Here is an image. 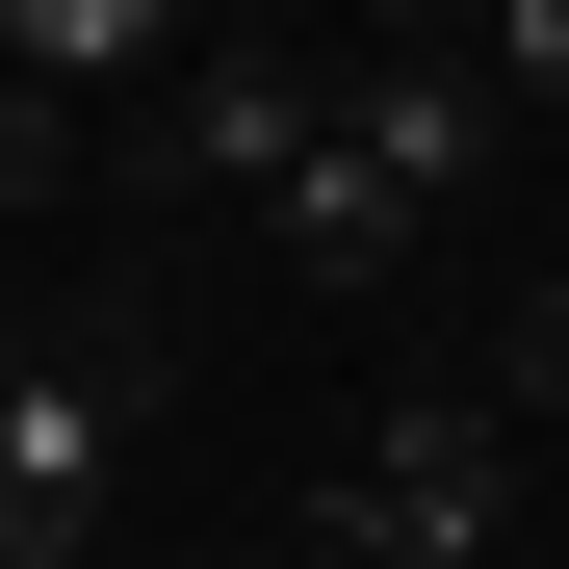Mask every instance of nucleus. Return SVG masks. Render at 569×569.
I'll list each match as a JSON object with an SVG mask.
<instances>
[{"label":"nucleus","instance_id":"6","mask_svg":"<svg viewBox=\"0 0 569 569\" xmlns=\"http://www.w3.org/2000/svg\"><path fill=\"white\" fill-rule=\"evenodd\" d=\"M52 156H78V78H27V52H0V208H52Z\"/></svg>","mask_w":569,"mask_h":569},{"label":"nucleus","instance_id":"11","mask_svg":"<svg viewBox=\"0 0 569 569\" xmlns=\"http://www.w3.org/2000/svg\"><path fill=\"white\" fill-rule=\"evenodd\" d=\"M208 27H284V0H208Z\"/></svg>","mask_w":569,"mask_h":569},{"label":"nucleus","instance_id":"4","mask_svg":"<svg viewBox=\"0 0 569 569\" xmlns=\"http://www.w3.org/2000/svg\"><path fill=\"white\" fill-rule=\"evenodd\" d=\"M311 130H337V78H311V27H208V78H181V130H156V156L259 208V181L311 156Z\"/></svg>","mask_w":569,"mask_h":569},{"label":"nucleus","instance_id":"3","mask_svg":"<svg viewBox=\"0 0 569 569\" xmlns=\"http://www.w3.org/2000/svg\"><path fill=\"white\" fill-rule=\"evenodd\" d=\"M104 466H130V362H27V389H0V569L104 543Z\"/></svg>","mask_w":569,"mask_h":569},{"label":"nucleus","instance_id":"8","mask_svg":"<svg viewBox=\"0 0 569 569\" xmlns=\"http://www.w3.org/2000/svg\"><path fill=\"white\" fill-rule=\"evenodd\" d=\"M518 389H543V415H569V284H543V311H518Z\"/></svg>","mask_w":569,"mask_h":569},{"label":"nucleus","instance_id":"7","mask_svg":"<svg viewBox=\"0 0 569 569\" xmlns=\"http://www.w3.org/2000/svg\"><path fill=\"white\" fill-rule=\"evenodd\" d=\"M466 78H492V104H569V0H492V27H466Z\"/></svg>","mask_w":569,"mask_h":569},{"label":"nucleus","instance_id":"10","mask_svg":"<svg viewBox=\"0 0 569 569\" xmlns=\"http://www.w3.org/2000/svg\"><path fill=\"white\" fill-rule=\"evenodd\" d=\"M27 362H52V337H27V311H0V389H27Z\"/></svg>","mask_w":569,"mask_h":569},{"label":"nucleus","instance_id":"1","mask_svg":"<svg viewBox=\"0 0 569 569\" xmlns=\"http://www.w3.org/2000/svg\"><path fill=\"white\" fill-rule=\"evenodd\" d=\"M492 130H518V104H492V78H466L440 27H362V78H337V130L284 156L259 208H284V259H311V284H389V259H415V233L466 208V181H492Z\"/></svg>","mask_w":569,"mask_h":569},{"label":"nucleus","instance_id":"2","mask_svg":"<svg viewBox=\"0 0 569 569\" xmlns=\"http://www.w3.org/2000/svg\"><path fill=\"white\" fill-rule=\"evenodd\" d=\"M311 543H362V569H492V543H518V440L440 389V415H389V440L311 492Z\"/></svg>","mask_w":569,"mask_h":569},{"label":"nucleus","instance_id":"9","mask_svg":"<svg viewBox=\"0 0 569 569\" xmlns=\"http://www.w3.org/2000/svg\"><path fill=\"white\" fill-rule=\"evenodd\" d=\"M389 27H440V52H466V27H492V0H389Z\"/></svg>","mask_w":569,"mask_h":569},{"label":"nucleus","instance_id":"5","mask_svg":"<svg viewBox=\"0 0 569 569\" xmlns=\"http://www.w3.org/2000/svg\"><path fill=\"white\" fill-rule=\"evenodd\" d=\"M156 27H208V0H0V52H27V78H130Z\"/></svg>","mask_w":569,"mask_h":569}]
</instances>
